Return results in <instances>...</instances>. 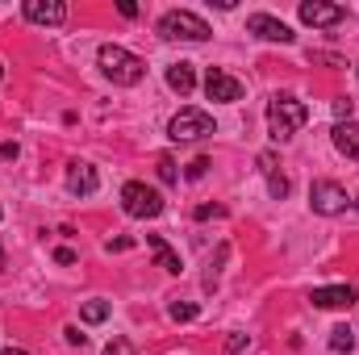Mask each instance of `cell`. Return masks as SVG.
<instances>
[{
	"mask_svg": "<svg viewBox=\"0 0 359 355\" xmlns=\"http://www.w3.org/2000/svg\"><path fill=\"white\" fill-rule=\"evenodd\" d=\"M305 121H309V109H305L297 96L284 92V96H271L268 100V130H271L276 142H288Z\"/></svg>",
	"mask_w": 359,
	"mask_h": 355,
	"instance_id": "6da1fadb",
	"label": "cell"
},
{
	"mask_svg": "<svg viewBox=\"0 0 359 355\" xmlns=\"http://www.w3.org/2000/svg\"><path fill=\"white\" fill-rule=\"evenodd\" d=\"M100 72L113 84H138L147 76V63L138 55H130L126 46H100Z\"/></svg>",
	"mask_w": 359,
	"mask_h": 355,
	"instance_id": "7a4b0ae2",
	"label": "cell"
},
{
	"mask_svg": "<svg viewBox=\"0 0 359 355\" xmlns=\"http://www.w3.org/2000/svg\"><path fill=\"white\" fill-rule=\"evenodd\" d=\"M121 209L130 213V217H159L163 213V196L151 188V184H142V180H130L126 188H121Z\"/></svg>",
	"mask_w": 359,
	"mask_h": 355,
	"instance_id": "3957f363",
	"label": "cell"
},
{
	"mask_svg": "<svg viewBox=\"0 0 359 355\" xmlns=\"http://www.w3.org/2000/svg\"><path fill=\"white\" fill-rule=\"evenodd\" d=\"M159 34L163 38H184V42H205L213 29L196 17V13H188V8H172V13H163V21H159Z\"/></svg>",
	"mask_w": 359,
	"mask_h": 355,
	"instance_id": "277c9868",
	"label": "cell"
},
{
	"mask_svg": "<svg viewBox=\"0 0 359 355\" xmlns=\"http://www.w3.org/2000/svg\"><path fill=\"white\" fill-rule=\"evenodd\" d=\"M168 134H172L176 142L209 138V134H213V117H209V113H201V109H180L176 117H172V126H168Z\"/></svg>",
	"mask_w": 359,
	"mask_h": 355,
	"instance_id": "5b68a950",
	"label": "cell"
},
{
	"mask_svg": "<svg viewBox=\"0 0 359 355\" xmlns=\"http://www.w3.org/2000/svg\"><path fill=\"white\" fill-rule=\"evenodd\" d=\"M309 205H313V213H343L347 209V188L339 184V180H313V188H309Z\"/></svg>",
	"mask_w": 359,
	"mask_h": 355,
	"instance_id": "8992f818",
	"label": "cell"
},
{
	"mask_svg": "<svg viewBox=\"0 0 359 355\" xmlns=\"http://www.w3.org/2000/svg\"><path fill=\"white\" fill-rule=\"evenodd\" d=\"M301 21H305V25H313V29H326V25H343V21H347V8H343V4L305 0V4H301Z\"/></svg>",
	"mask_w": 359,
	"mask_h": 355,
	"instance_id": "52a82bcc",
	"label": "cell"
},
{
	"mask_svg": "<svg viewBox=\"0 0 359 355\" xmlns=\"http://www.w3.org/2000/svg\"><path fill=\"white\" fill-rule=\"evenodd\" d=\"M205 92H209V100H243V80L226 76L222 67H209V76H205Z\"/></svg>",
	"mask_w": 359,
	"mask_h": 355,
	"instance_id": "ba28073f",
	"label": "cell"
},
{
	"mask_svg": "<svg viewBox=\"0 0 359 355\" xmlns=\"http://www.w3.org/2000/svg\"><path fill=\"white\" fill-rule=\"evenodd\" d=\"M25 21H34V25H63L67 21V4H59V0H25Z\"/></svg>",
	"mask_w": 359,
	"mask_h": 355,
	"instance_id": "9c48e42d",
	"label": "cell"
},
{
	"mask_svg": "<svg viewBox=\"0 0 359 355\" xmlns=\"http://www.w3.org/2000/svg\"><path fill=\"white\" fill-rule=\"evenodd\" d=\"M247 29H251L255 38H264V42H292V29H288L284 21L268 17V13H251V17H247Z\"/></svg>",
	"mask_w": 359,
	"mask_h": 355,
	"instance_id": "30bf717a",
	"label": "cell"
},
{
	"mask_svg": "<svg viewBox=\"0 0 359 355\" xmlns=\"http://www.w3.org/2000/svg\"><path fill=\"white\" fill-rule=\"evenodd\" d=\"M355 297L359 293L351 284H334V288H313L309 301H313L318 309H343V305H355Z\"/></svg>",
	"mask_w": 359,
	"mask_h": 355,
	"instance_id": "8fae6325",
	"label": "cell"
},
{
	"mask_svg": "<svg viewBox=\"0 0 359 355\" xmlns=\"http://www.w3.org/2000/svg\"><path fill=\"white\" fill-rule=\"evenodd\" d=\"M96 184H100V180H96V168H92V163H72V168H67V192H72V196H92Z\"/></svg>",
	"mask_w": 359,
	"mask_h": 355,
	"instance_id": "7c38bea8",
	"label": "cell"
},
{
	"mask_svg": "<svg viewBox=\"0 0 359 355\" xmlns=\"http://www.w3.org/2000/svg\"><path fill=\"white\" fill-rule=\"evenodd\" d=\"M334 147H339V155L359 163V121H339L334 126Z\"/></svg>",
	"mask_w": 359,
	"mask_h": 355,
	"instance_id": "4fadbf2b",
	"label": "cell"
},
{
	"mask_svg": "<svg viewBox=\"0 0 359 355\" xmlns=\"http://www.w3.org/2000/svg\"><path fill=\"white\" fill-rule=\"evenodd\" d=\"M147 247H151V255H155V264L163 267V272H180V255L159 239V234H147Z\"/></svg>",
	"mask_w": 359,
	"mask_h": 355,
	"instance_id": "5bb4252c",
	"label": "cell"
},
{
	"mask_svg": "<svg viewBox=\"0 0 359 355\" xmlns=\"http://www.w3.org/2000/svg\"><path fill=\"white\" fill-rule=\"evenodd\" d=\"M168 84L180 92V96H188V92L196 88V76H192V63H172L168 67Z\"/></svg>",
	"mask_w": 359,
	"mask_h": 355,
	"instance_id": "9a60e30c",
	"label": "cell"
},
{
	"mask_svg": "<svg viewBox=\"0 0 359 355\" xmlns=\"http://www.w3.org/2000/svg\"><path fill=\"white\" fill-rule=\"evenodd\" d=\"M330 351L351 355L355 351V330H351V326H334V330H330Z\"/></svg>",
	"mask_w": 359,
	"mask_h": 355,
	"instance_id": "2e32d148",
	"label": "cell"
},
{
	"mask_svg": "<svg viewBox=\"0 0 359 355\" xmlns=\"http://www.w3.org/2000/svg\"><path fill=\"white\" fill-rule=\"evenodd\" d=\"M168 314H172V322H192V318H196V305H192V301H172Z\"/></svg>",
	"mask_w": 359,
	"mask_h": 355,
	"instance_id": "e0dca14e",
	"label": "cell"
},
{
	"mask_svg": "<svg viewBox=\"0 0 359 355\" xmlns=\"http://www.w3.org/2000/svg\"><path fill=\"white\" fill-rule=\"evenodd\" d=\"M80 314H84V322H104L109 318V301H88Z\"/></svg>",
	"mask_w": 359,
	"mask_h": 355,
	"instance_id": "ac0fdd59",
	"label": "cell"
},
{
	"mask_svg": "<svg viewBox=\"0 0 359 355\" xmlns=\"http://www.w3.org/2000/svg\"><path fill=\"white\" fill-rule=\"evenodd\" d=\"M268 188H271V196H276V201H284V196H288V180L280 176V172H268Z\"/></svg>",
	"mask_w": 359,
	"mask_h": 355,
	"instance_id": "d6986e66",
	"label": "cell"
},
{
	"mask_svg": "<svg viewBox=\"0 0 359 355\" xmlns=\"http://www.w3.org/2000/svg\"><path fill=\"white\" fill-rule=\"evenodd\" d=\"M159 180H163V184H176V163H172V159H168V155H163V159H159Z\"/></svg>",
	"mask_w": 359,
	"mask_h": 355,
	"instance_id": "ffe728a7",
	"label": "cell"
},
{
	"mask_svg": "<svg viewBox=\"0 0 359 355\" xmlns=\"http://www.w3.org/2000/svg\"><path fill=\"white\" fill-rule=\"evenodd\" d=\"M104 355H134V347H130V339H109Z\"/></svg>",
	"mask_w": 359,
	"mask_h": 355,
	"instance_id": "44dd1931",
	"label": "cell"
},
{
	"mask_svg": "<svg viewBox=\"0 0 359 355\" xmlns=\"http://www.w3.org/2000/svg\"><path fill=\"white\" fill-rule=\"evenodd\" d=\"M205 172H209V159H205V155H196V159L188 163V180H201Z\"/></svg>",
	"mask_w": 359,
	"mask_h": 355,
	"instance_id": "7402d4cb",
	"label": "cell"
},
{
	"mask_svg": "<svg viewBox=\"0 0 359 355\" xmlns=\"http://www.w3.org/2000/svg\"><path fill=\"white\" fill-rule=\"evenodd\" d=\"M196 217H201V222H205V217H222V205H201Z\"/></svg>",
	"mask_w": 359,
	"mask_h": 355,
	"instance_id": "603a6c76",
	"label": "cell"
},
{
	"mask_svg": "<svg viewBox=\"0 0 359 355\" xmlns=\"http://www.w3.org/2000/svg\"><path fill=\"white\" fill-rule=\"evenodd\" d=\"M243 347H247V335H234V339H230V347H226V355H238Z\"/></svg>",
	"mask_w": 359,
	"mask_h": 355,
	"instance_id": "cb8c5ba5",
	"label": "cell"
},
{
	"mask_svg": "<svg viewBox=\"0 0 359 355\" xmlns=\"http://www.w3.org/2000/svg\"><path fill=\"white\" fill-rule=\"evenodd\" d=\"M63 335H67V343H76V347H84V343H88V339H84V335H80V330H76V326H67V330H63Z\"/></svg>",
	"mask_w": 359,
	"mask_h": 355,
	"instance_id": "d4e9b609",
	"label": "cell"
},
{
	"mask_svg": "<svg viewBox=\"0 0 359 355\" xmlns=\"http://www.w3.org/2000/svg\"><path fill=\"white\" fill-rule=\"evenodd\" d=\"M130 247H134V239H113L109 243V251H130Z\"/></svg>",
	"mask_w": 359,
	"mask_h": 355,
	"instance_id": "484cf974",
	"label": "cell"
},
{
	"mask_svg": "<svg viewBox=\"0 0 359 355\" xmlns=\"http://www.w3.org/2000/svg\"><path fill=\"white\" fill-rule=\"evenodd\" d=\"M55 260H59V264H76V251H67V247H59V251H55Z\"/></svg>",
	"mask_w": 359,
	"mask_h": 355,
	"instance_id": "4316f807",
	"label": "cell"
},
{
	"mask_svg": "<svg viewBox=\"0 0 359 355\" xmlns=\"http://www.w3.org/2000/svg\"><path fill=\"white\" fill-rule=\"evenodd\" d=\"M334 113H339V121H343V117H351V100H339V105H334Z\"/></svg>",
	"mask_w": 359,
	"mask_h": 355,
	"instance_id": "83f0119b",
	"label": "cell"
},
{
	"mask_svg": "<svg viewBox=\"0 0 359 355\" xmlns=\"http://www.w3.org/2000/svg\"><path fill=\"white\" fill-rule=\"evenodd\" d=\"M0 159H17V142H4L0 147Z\"/></svg>",
	"mask_w": 359,
	"mask_h": 355,
	"instance_id": "f1b7e54d",
	"label": "cell"
},
{
	"mask_svg": "<svg viewBox=\"0 0 359 355\" xmlns=\"http://www.w3.org/2000/svg\"><path fill=\"white\" fill-rule=\"evenodd\" d=\"M0 355H25V351H21V347H4Z\"/></svg>",
	"mask_w": 359,
	"mask_h": 355,
	"instance_id": "f546056e",
	"label": "cell"
},
{
	"mask_svg": "<svg viewBox=\"0 0 359 355\" xmlns=\"http://www.w3.org/2000/svg\"><path fill=\"white\" fill-rule=\"evenodd\" d=\"M0 267H4V251H0Z\"/></svg>",
	"mask_w": 359,
	"mask_h": 355,
	"instance_id": "4dcf8cb0",
	"label": "cell"
},
{
	"mask_svg": "<svg viewBox=\"0 0 359 355\" xmlns=\"http://www.w3.org/2000/svg\"><path fill=\"white\" fill-rule=\"evenodd\" d=\"M0 80H4V67H0Z\"/></svg>",
	"mask_w": 359,
	"mask_h": 355,
	"instance_id": "1f68e13d",
	"label": "cell"
}]
</instances>
